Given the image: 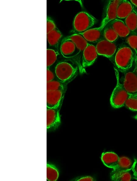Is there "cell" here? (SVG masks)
<instances>
[{"label": "cell", "instance_id": "obj_34", "mask_svg": "<svg viewBox=\"0 0 137 181\" xmlns=\"http://www.w3.org/2000/svg\"><path fill=\"white\" fill-rule=\"evenodd\" d=\"M134 118L137 120V114L135 115L134 117Z\"/></svg>", "mask_w": 137, "mask_h": 181}, {"label": "cell", "instance_id": "obj_2", "mask_svg": "<svg viewBox=\"0 0 137 181\" xmlns=\"http://www.w3.org/2000/svg\"><path fill=\"white\" fill-rule=\"evenodd\" d=\"M79 67L77 62L73 59H68L60 62L55 68L56 77L60 80L67 84L75 77Z\"/></svg>", "mask_w": 137, "mask_h": 181}, {"label": "cell", "instance_id": "obj_7", "mask_svg": "<svg viewBox=\"0 0 137 181\" xmlns=\"http://www.w3.org/2000/svg\"><path fill=\"white\" fill-rule=\"evenodd\" d=\"M122 83L129 94L137 93V70L134 67L125 73Z\"/></svg>", "mask_w": 137, "mask_h": 181}, {"label": "cell", "instance_id": "obj_16", "mask_svg": "<svg viewBox=\"0 0 137 181\" xmlns=\"http://www.w3.org/2000/svg\"><path fill=\"white\" fill-rule=\"evenodd\" d=\"M101 160L105 165L109 168L114 169L118 164L119 158L114 153L107 152L102 153Z\"/></svg>", "mask_w": 137, "mask_h": 181}, {"label": "cell", "instance_id": "obj_12", "mask_svg": "<svg viewBox=\"0 0 137 181\" xmlns=\"http://www.w3.org/2000/svg\"><path fill=\"white\" fill-rule=\"evenodd\" d=\"M104 28L100 26L98 27L90 29L79 34L83 36L88 43L96 44L105 39L104 35Z\"/></svg>", "mask_w": 137, "mask_h": 181}, {"label": "cell", "instance_id": "obj_19", "mask_svg": "<svg viewBox=\"0 0 137 181\" xmlns=\"http://www.w3.org/2000/svg\"><path fill=\"white\" fill-rule=\"evenodd\" d=\"M131 33L137 34V11L134 6L132 12L124 20Z\"/></svg>", "mask_w": 137, "mask_h": 181}, {"label": "cell", "instance_id": "obj_17", "mask_svg": "<svg viewBox=\"0 0 137 181\" xmlns=\"http://www.w3.org/2000/svg\"><path fill=\"white\" fill-rule=\"evenodd\" d=\"M126 171L111 173V178L113 181H131L134 179V168Z\"/></svg>", "mask_w": 137, "mask_h": 181}, {"label": "cell", "instance_id": "obj_18", "mask_svg": "<svg viewBox=\"0 0 137 181\" xmlns=\"http://www.w3.org/2000/svg\"><path fill=\"white\" fill-rule=\"evenodd\" d=\"M63 39L72 40L80 50V53H81L82 54L89 43L83 36L78 33H75L67 36Z\"/></svg>", "mask_w": 137, "mask_h": 181}, {"label": "cell", "instance_id": "obj_3", "mask_svg": "<svg viewBox=\"0 0 137 181\" xmlns=\"http://www.w3.org/2000/svg\"><path fill=\"white\" fill-rule=\"evenodd\" d=\"M117 84L111 94L110 102L111 106L114 108H119L125 106L130 94L120 81L118 72L115 70Z\"/></svg>", "mask_w": 137, "mask_h": 181}, {"label": "cell", "instance_id": "obj_33", "mask_svg": "<svg viewBox=\"0 0 137 181\" xmlns=\"http://www.w3.org/2000/svg\"><path fill=\"white\" fill-rule=\"evenodd\" d=\"M134 169L136 172L137 173V164L136 165V164L135 165Z\"/></svg>", "mask_w": 137, "mask_h": 181}, {"label": "cell", "instance_id": "obj_13", "mask_svg": "<svg viewBox=\"0 0 137 181\" xmlns=\"http://www.w3.org/2000/svg\"><path fill=\"white\" fill-rule=\"evenodd\" d=\"M108 23L112 26L119 37L121 38L125 39L131 33L124 20L117 18Z\"/></svg>", "mask_w": 137, "mask_h": 181}, {"label": "cell", "instance_id": "obj_6", "mask_svg": "<svg viewBox=\"0 0 137 181\" xmlns=\"http://www.w3.org/2000/svg\"><path fill=\"white\" fill-rule=\"evenodd\" d=\"M120 0L107 1L104 8L101 26L104 28L110 22L117 18V9Z\"/></svg>", "mask_w": 137, "mask_h": 181}, {"label": "cell", "instance_id": "obj_32", "mask_svg": "<svg viewBox=\"0 0 137 181\" xmlns=\"http://www.w3.org/2000/svg\"><path fill=\"white\" fill-rule=\"evenodd\" d=\"M135 166L133 169L134 171V179H135L137 180V173L135 171V169H134Z\"/></svg>", "mask_w": 137, "mask_h": 181}, {"label": "cell", "instance_id": "obj_1", "mask_svg": "<svg viewBox=\"0 0 137 181\" xmlns=\"http://www.w3.org/2000/svg\"><path fill=\"white\" fill-rule=\"evenodd\" d=\"M135 54L134 51L125 42L119 45L114 59L116 65L121 71L125 73L132 68Z\"/></svg>", "mask_w": 137, "mask_h": 181}, {"label": "cell", "instance_id": "obj_35", "mask_svg": "<svg viewBox=\"0 0 137 181\" xmlns=\"http://www.w3.org/2000/svg\"><path fill=\"white\" fill-rule=\"evenodd\" d=\"M136 31H137V27H136Z\"/></svg>", "mask_w": 137, "mask_h": 181}, {"label": "cell", "instance_id": "obj_26", "mask_svg": "<svg viewBox=\"0 0 137 181\" xmlns=\"http://www.w3.org/2000/svg\"><path fill=\"white\" fill-rule=\"evenodd\" d=\"M47 68H49L53 65L56 61L58 53L54 50L47 49Z\"/></svg>", "mask_w": 137, "mask_h": 181}, {"label": "cell", "instance_id": "obj_23", "mask_svg": "<svg viewBox=\"0 0 137 181\" xmlns=\"http://www.w3.org/2000/svg\"><path fill=\"white\" fill-rule=\"evenodd\" d=\"M59 176V172L57 168L53 165L47 164V178L48 181H56Z\"/></svg>", "mask_w": 137, "mask_h": 181}, {"label": "cell", "instance_id": "obj_25", "mask_svg": "<svg viewBox=\"0 0 137 181\" xmlns=\"http://www.w3.org/2000/svg\"><path fill=\"white\" fill-rule=\"evenodd\" d=\"M125 42L137 54V34L130 33L126 38Z\"/></svg>", "mask_w": 137, "mask_h": 181}, {"label": "cell", "instance_id": "obj_27", "mask_svg": "<svg viewBox=\"0 0 137 181\" xmlns=\"http://www.w3.org/2000/svg\"><path fill=\"white\" fill-rule=\"evenodd\" d=\"M56 27L53 19L51 17L47 16V34L54 30Z\"/></svg>", "mask_w": 137, "mask_h": 181}, {"label": "cell", "instance_id": "obj_5", "mask_svg": "<svg viewBox=\"0 0 137 181\" xmlns=\"http://www.w3.org/2000/svg\"><path fill=\"white\" fill-rule=\"evenodd\" d=\"M96 44L95 46L98 55L111 59L114 57L118 48L115 42L104 39Z\"/></svg>", "mask_w": 137, "mask_h": 181}, {"label": "cell", "instance_id": "obj_10", "mask_svg": "<svg viewBox=\"0 0 137 181\" xmlns=\"http://www.w3.org/2000/svg\"><path fill=\"white\" fill-rule=\"evenodd\" d=\"M47 131H54L61 123L59 108L47 107Z\"/></svg>", "mask_w": 137, "mask_h": 181}, {"label": "cell", "instance_id": "obj_31", "mask_svg": "<svg viewBox=\"0 0 137 181\" xmlns=\"http://www.w3.org/2000/svg\"><path fill=\"white\" fill-rule=\"evenodd\" d=\"M129 1L135 7L137 8V0H131Z\"/></svg>", "mask_w": 137, "mask_h": 181}, {"label": "cell", "instance_id": "obj_29", "mask_svg": "<svg viewBox=\"0 0 137 181\" xmlns=\"http://www.w3.org/2000/svg\"><path fill=\"white\" fill-rule=\"evenodd\" d=\"M95 180L92 177L90 176H82L77 177L73 179L74 181H94Z\"/></svg>", "mask_w": 137, "mask_h": 181}, {"label": "cell", "instance_id": "obj_20", "mask_svg": "<svg viewBox=\"0 0 137 181\" xmlns=\"http://www.w3.org/2000/svg\"><path fill=\"white\" fill-rule=\"evenodd\" d=\"M62 37L61 32L57 27L47 34V40L49 45L57 49Z\"/></svg>", "mask_w": 137, "mask_h": 181}, {"label": "cell", "instance_id": "obj_9", "mask_svg": "<svg viewBox=\"0 0 137 181\" xmlns=\"http://www.w3.org/2000/svg\"><path fill=\"white\" fill-rule=\"evenodd\" d=\"M60 49L62 55L68 59L75 57L80 52L76 44L72 40L68 39H62Z\"/></svg>", "mask_w": 137, "mask_h": 181}, {"label": "cell", "instance_id": "obj_30", "mask_svg": "<svg viewBox=\"0 0 137 181\" xmlns=\"http://www.w3.org/2000/svg\"><path fill=\"white\" fill-rule=\"evenodd\" d=\"M134 67L137 70V54H135L134 64Z\"/></svg>", "mask_w": 137, "mask_h": 181}, {"label": "cell", "instance_id": "obj_28", "mask_svg": "<svg viewBox=\"0 0 137 181\" xmlns=\"http://www.w3.org/2000/svg\"><path fill=\"white\" fill-rule=\"evenodd\" d=\"M47 82L52 80L58 79L56 76L55 69L54 70L50 69V68H47Z\"/></svg>", "mask_w": 137, "mask_h": 181}, {"label": "cell", "instance_id": "obj_8", "mask_svg": "<svg viewBox=\"0 0 137 181\" xmlns=\"http://www.w3.org/2000/svg\"><path fill=\"white\" fill-rule=\"evenodd\" d=\"M98 55L95 46L89 43L82 53L80 66L83 68L91 65L97 59Z\"/></svg>", "mask_w": 137, "mask_h": 181}, {"label": "cell", "instance_id": "obj_22", "mask_svg": "<svg viewBox=\"0 0 137 181\" xmlns=\"http://www.w3.org/2000/svg\"><path fill=\"white\" fill-rule=\"evenodd\" d=\"M104 35L105 39L113 42H115L119 37L116 32L109 23L104 28Z\"/></svg>", "mask_w": 137, "mask_h": 181}, {"label": "cell", "instance_id": "obj_11", "mask_svg": "<svg viewBox=\"0 0 137 181\" xmlns=\"http://www.w3.org/2000/svg\"><path fill=\"white\" fill-rule=\"evenodd\" d=\"M65 91H47V107L59 108L63 101Z\"/></svg>", "mask_w": 137, "mask_h": 181}, {"label": "cell", "instance_id": "obj_14", "mask_svg": "<svg viewBox=\"0 0 137 181\" xmlns=\"http://www.w3.org/2000/svg\"><path fill=\"white\" fill-rule=\"evenodd\" d=\"M133 7L129 1L120 0L117 7V18L124 20L132 12Z\"/></svg>", "mask_w": 137, "mask_h": 181}, {"label": "cell", "instance_id": "obj_4", "mask_svg": "<svg viewBox=\"0 0 137 181\" xmlns=\"http://www.w3.org/2000/svg\"><path fill=\"white\" fill-rule=\"evenodd\" d=\"M98 20L93 16L85 11L78 13L74 18L73 29L76 33H81L90 29L96 24Z\"/></svg>", "mask_w": 137, "mask_h": 181}, {"label": "cell", "instance_id": "obj_21", "mask_svg": "<svg viewBox=\"0 0 137 181\" xmlns=\"http://www.w3.org/2000/svg\"><path fill=\"white\" fill-rule=\"evenodd\" d=\"M47 91H66L67 83L56 79L47 82Z\"/></svg>", "mask_w": 137, "mask_h": 181}, {"label": "cell", "instance_id": "obj_15", "mask_svg": "<svg viewBox=\"0 0 137 181\" xmlns=\"http://www.w3.org/2000/svg\"><path fill=\"white\" fill-rule=\"evenodd\" d=\"M136 163L135 160H133L126 157H121L119 158L118 164L111 172H119L129 170L133 168Z\"/></svg>", "mask_w": 137, "mask_h": 181}, {"label": "cell", "instance_id": "obj_24", "mask_svg": "<svg viewBox=\"0 0 137 181\" xmlns=\"http://www.w3.org/2000/svg\"><path fill=\"white\" fill-rule=\"evenodd\" d=\"M125 106L132 111H137V93L130 94Z\"/></svg>", "mask_w": 137, "mask_h": 181}]
</instances>
